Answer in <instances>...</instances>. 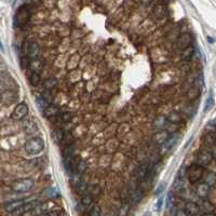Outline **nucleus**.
Here are the masks:
<instances>
[{
	"label": "nucleus",
	"instance_id": "1",
	"mask_svg": "<svg viewBox=\"0 0 216 216\" xmlns=\"http://www.w3.org/2000/svg\"><path fill=\"white\" fill-rule=\"evenodd\" d=\"M44 149V142L41 137H33L25 143V150L29 155H38Z\"/></svg>",
	"mask_w": 216,
	"mask_h": 216
},
{
	"label": "nucleus",
	"instance_id": "2",
	"mask_svg": "<svg viewBox=\"0 0 216 216\" xmlns=\"http://www.w3.org/2000/svg\"><path fill=\"white\" fill-rule=\"evenodd\" d=\"M30 15H31V11H30L29 5H23L17 9L16 13H15V16H14V22L19 26L25 25L29 21Z\"/></svg>",
	"mask_w": 216,
	"mask_h": 216
},
{
	"label": "nucleus",
	"instance_id": "3",
	"mask_svg": "<svg viewBox=\"0 0 216 216\" xmlns=\"http://www.w3.org/2000/svg\"><path fill=\"white\" fill-rule=\"evenodd\" d=\"M35 185V181L30 178H22L19 181H15L11 184V189L14 192H27L33 188Z\"/></svg>",
	"mask_w": 216,
	"mask_h": 216
},
{
	"label": "nucleus",
	"instance_id": "4",
	"mask_svg": "<svg viewBox=\"0 0 216 216\" xmlns=\"http://www.w3.org/2000/svg\"><path fill=\"white\" fill-rule=\"evenodd\" d=\"M204 175V167L200 164H192L187 170V176L190 183H197L203 178Z\"/></svg>",
	"mask_w": 216,
	"mask_h": 216
},
{
	"label": "nucleus",
	"instance_id": "5",
	"mask_svg": "<svg viewBox=\"0 0 216 216\" xmlns=\"http://www.w3.org/2000/svg\"><path fill=\"white\" fill-rule=\"evenodd\" d=\"M17 95L11 89H5L0 93V102L2 103L5 106H11L12 104L16 102Z\"/></svg>",
	"mask_w": 216,
	"mask_h": 216
},
{
	"label": "nucleus",
	"instance_id": "6",
	"mask_svg": "<svg viewBox=\"0 0 216 216\" xmlns=\"http://www.w3.org/2000/svg\"><path fill=\"white\" fill-rule=\"evenodd\" d=\"M25 52L29 60H35V58H39L41 49H40L39 44L36 41H30L28 42L27 46H26Z\"/></svg>",
	"mask_w": 216,
	"mask_h": 216
},
{
	"label": "nucleus",
	"instance_id": "7",
	"mask_svg": "<svg viewBox=\"0 0 216 216\" xmlns=\"http://www.w3.org/2000/svg\"><path fill=\"white\" fill-rule=\"evenodd\" d=\"M192 43V37L189 33H184L177 38L176 40V47L178 50H186L187 48H189Z\"/></svg>",
	"mask_w": 216,
	"mask_h": 216
},
{
	"label": "nucleus",
	"instance_id": "8",
	"mask_svg": "<svg viewBox=\"0 0 216 216\" xmlns=\"http://www.w3.org/2000/svg\"><path fill=\"white\" fill-rule=\"evenodd\" d=\"M212 160H213V153L207 149H202L198 153V164L202 165L203 167H207L212 162Z\"/></svg>",
	"mask_w": 216,
	"mask_h": 216
},
{
	"label": "nucleus",
	"instance_id": "9",
	"mask_svg": "<svg viewBox=\"0 0 216 216\" xmlns=\"http://www.w3.org/2000/svg\"><path fill=\"white\" fill-rule=\"evenodd\" d=\"M27 114H28V106L25 103H20L14 108L13 112H12V118L14 120H22V119H24L27 116Z\"/></svg>",
	"mask_w": 216,
	"mask_h": 216
},
{
	"label": "nucleus",
	"instance_id": "10",
	"mask_svg": "<svg viewBox=\"0 0 216 216\" xmlns=\"http://www.w3.org/2000/svg\"><path fill=\"white\" fill-rule=\"evenodd\" d=\"M22 126H23V130L25 131V133H27V134H34L38 130L37 123L31 118H24L22 121Z\"/></svg>",
	"mask_w": 216,
	"mask_h": 216
},
{
	"label": "nucleus",
	"instance_id": "11",
	"mask_svg": "<svg viewBox=\"0 0 216 216\" xmlns=\"http://www.w3.org/2000/svg\"><path fill=\"white\" fill-rule=\"evenodd\" d=\"M24 204H25V201H24L23 199L13 200V201H10V202H8L7 204L5 205V210L8 213L15 214Z\"/></svg>",
	"mask_w": 216,
	"mask_h": 216
},
{
	"label": "nucleus",
	"instance_id": "12",
	"mask_svg": "<svg viewBox=\"0 0 216 216\" xmlns=\"http://www.w3.org/2000/svg\"><path fill=\"white\" fill-rule=\"evenodd\" d=\"M167 14V5L163 2H158L157 5H153L152 8V15L157 20H162L165 17Z\"/></svg>",
	"mask_w": 216,
	"mask_h": 216
},
{
	"label": "nucleus",
	"instance_id": "13",
	"mask_svg": "<svg viewBox=\"0 0 216 216\" xmlns=\"http://www.w3.org/2000/svg\"><path fill=\"white\" fill-rule=\"evenodd\" d=\"M12 84H14L12 77L7 71H0V86L5 89H9Z\"/></svg>",
	"mask_w": 216,
	"mask_h": 216
},
{
	"label": "nucleus",
	"instance_id": "14",
	"mask_svg": "<svg viewBox=\"0 0 216 216\" xmlns=\"http://www.w3.org/2000/svg\"><path fill=\"white\" fill-rule=\"evenodd\" d=\"M43 115L44 117H47L49 119H54L56 116L60 115V108L54 106V105H48L43 109Z\"/></svg>",
	"mask_w": 216,
	"mask_h": 216
},
{
	"label": "nucleus",
	"instance_id": "15",
	"mask_svg": "<svg viewBox=\"0 0 216 216\" xmlns=\"http://www.w3.org/2000/svg\"><path fill=\"white\" fill-rule=\"evenodd\" d=\"M185 213L187 215H198L200 214V205L196 202H187L185 205Z\"/></svg>",
	"mask_w": 216,
	"mask_h": 216
},
{
	"label": "nucleus",
	"instance_id": "16",
	"mask_svg": "<svg viewBox=\"0 0 216 216\" xmlns=\"http://www.w3.org/2000/svg\"><path fill=\"white\" fill-rule=\"evenodd\" d=\"M167 137H169V133L167 132V130L165 129L164 130H160L158 131V133L153 135V142L157 145H162L167 140Z\"/></svg>",
	"mask_w": 216,
	"mask_h": 216
},
{
	"label": "nucleus",
	"instance_id": "17",
	"mask_svg": "<svg viewBox=\"0 0 216 216\" xmlns=\"http://www.w3.org/2000/svg\"><path fill=\"white\" fill-rule=\"evenodd\" d=\"M196 192L200 198H207L210 192V186L207 183L198 184L197 188H196Z\"/></svg>",
	"mask_w": 216,
	"mask_h": 216
},
{
	"label": "nucleus",
	"instance_id": "18",
	"mask_svg": "<svg viewBox=\"0 0 216 216\" xmlns=\"http://www.w3.org/2000/svg\"><path fill=\"white\" fill-rule=\"evenodd\" d=\"M167 123H169V120H167V117H158L153 121V128L156 129L157 131L164 130V129H167Z\"/></svg>",
	"mask_w": 216,
	"mask_h": 216
},
{
	"label": "nucleus",
	"instance_id": "19",
	"mask_svg": "<svg viewBox=\"0 0 216 216\" xmlns=\"http://www.w3.org/2000/svg\"><path fill=\"white\" fill-rule=\"evenodd\" d=\"M135 174L138 177V179L145 178L148 174V163H142V164L138 165L136 171H135Z\"/></svg>",
	"mask_w": 216,
	"mask_h": 216
},
{
	"label": "nucleus",
	"instance_id": "20",
	"mask_svg": "<svg viewBox=\"0 0 216 216\" xmlns=\"http://www.w3.org/2000/svg\"><path fill=\"white\" fill-rule=\"evenodd\" d=\"M178 137H179L178 134H173V135H171V136L167 137V140L165 141V143H164L165 150L172 149L173 147L175 146V144L177 143V141H178Z\"/></svg>",
	"mask_w": 216,
	"mask_h": 216
},
{
	"label": "nucleus",
	"instance_id": "21",
	"mask_svg": "<svg viewBox=\"0 0 216 216\" xmlns=\"http://www.w3.org/2000/svg\"><path fill=\"white\" fill-rule=\"evenodd\" d=\"M200 213L202 214H213L214 213V207L210 203V201H202V204L200 205Z\"/></svg>",
	"mask_w": 216,
	"mask_h": 216
},
{
	"label": "nucleus",
	"instance_id": "22",
	"mask_svg": "<svg viewBox=\"0 0 216 216\" xmlns=\"http://www.w3.org/2000/svg\"><path fill=\"white\" fill-rule=\"evenodd\" d=\"M167 118L170 123H181L183 121V116L177 112H171Z\"/></svg>",
	"mask_w": 216,
	"mask_h": 216
},
{
	"label": "nucleus",
	"instance_id": "23",
	"mask_svg": "<svg viewBox=\"0 0 216 216\" xmlns=\"http://www.w3.org/2000/svg\"><path fill=\"white\" fill-rule=\"evenodd\" d=\"M86 169H88V164L84 160H79L77 161L76 167H75V171L78 175H82L86 173Z\"/></svg>",
	"mask_w": 216,
	"mask_h": 216
},
{
	"label": "nucleus",
	"instance_id": "24",
	"mask_svg": "<svg viewBox=\"0 0 216 216\" xmlns=\"http://www.w3.org/2000/svg\"><path fill=\"white\" fill-rule=\"evenodd\" d=\"M51 136H52V140H53L54 143H56V144H60L62 141H63V137H64L63 130H62V129H55V130L52 132Z\"/></svg>",
	"mask_w": 216,
	"mask_h": 216
},
{
	"label": "nucleus",
	"instance_id": "25",
	"mask_svg": "<svg viewBox=\"0 0 216 216\" xmlns=\"http://www.w3.org/2000/svg\"><path fill=\"white\" fill-rule=\"evenodd\" d=\"M42 66H43V64H42V62L39 60V58L30 60V62H29V67H30V69H31V71H37V72H39L40 70L42 69Z\"/></svg>",
	"mask_w": 216,
	"mask_h": 216
},
{
	"label": "nucleus",
	"instance_id": "26",
	"mask_svg": "<svg viewBox=\"0 0 216 216\" xmlns=\"http://www.w3.org/2000/svg\"><path fill=\"white\" fill-rule=\"evenodd\" d=\"M56 86H57V79L54 77H50L47 80H44L43 82V88L46 90H53Z\"/></svg>",
	"mask_w": 216,
	"mask_h": 216
},
{
	"label": "nucleus",
	"instance_id": "27",
	"mask_svg": "<svg viewBox=\"0 0 216 216\" xmlns=\"http://www.w3.org/2000/svg\"><path fill=\"white\" fill-rule=\"evenodd\" d=\"M216 143V136L213 133H207L204 137H203V144L207 147H212Z\"/></svg>",
	"mask_w": 216,
	"mask_h": 216
},
{
	"label": "nucleus",
	"instance_id": "28",
	"mask_svg": "<svg viewBox=\"0 0 216 216\" xmlns=\"http://www.w3.org/2000/svg\"><path fill=\"white\" fill-rule=\"evenodd\" d=\"M203 178H204V183H207L210 187L216 184V174L214 172H207V174L203 175Z\"/></svg>",
	"mask_w": 216,
	"mask_h": 216
},
{
	"label": "nucleus",
	"instance_id": "29",
	"mask_svg": "<svg viewBox=\"0 0 216 216\" xmlns=\"http://www.w3.org/2000/svg\"><path fill=\"white\" fill-rule=\"evenodd\" d=\"M200 89H201L200 86H192V88H190L188 90V92H187V97L189 100H196L200 95Z\"/></svg>",
	"mask_w": 216,
	"mask_h": 216
},
{
	"label": "nucleus",
	"instance_id": "30",
	"mask_svg": "<svg viewBox=\"0 0 216 216\" xmlns=\"http://www.w3.org/2000/svg\"><path fill=\"white\" fill-rule=\"evenodd\" d=\"M92 203H93V196L91 195V193L90 195L89 193H84L81 198V204L84 207H89L92 205Z\"/></svg>",
	"mask_w": 216,
	"mask_h": 216
},
{
	"label": "nucleus",
	"instance_id": "31",
	"mask_svg": "<svg viewBox=\"0 0 216 216\" xmlns=\"http://www.w3.org/2000/svg\"><path fill=\"white\" fill-rule=\"evenodd\" d=\"M40 75L39 72L37 71H31L30 74V77H29V81H30V84L34 86H37L38 84L40 83Z\"/></svg>",
	"mask_w": 216,
	"mask_h": 216
},
{
	"label": "nucleus",
	"instance_id": "32",
	"mask_svg": "<svg viewBox=\"0 0 216 216\" xmlns=\"http://www.w3.org/2000/svg\"><path fill=\"white\" fill-rule=\"evenodd\" d=\"M75 187H76V189H77V191L78 192H81L82 195H84L86 193V184L84 183V181H78L76 184H75Z\"/></svg>",
	"mask_w": 216,
	"mask_h": 216
},
{
	"label": "nucleus",
	"instance_id": "33",
	"mask_svg": "<svg viewBox=\"0 0 216 216\" xmlns=\"http://www.w3.org/2000/svg\"><path fill=\"white\" fill-rule=\"evenodd\" d=\"M213 106H214V95H213V93H210L207 98V102H205L204 112H209Z\"/></svg>",
	"mask_w": 216,
	"mask_h": 216
},
{
	"label": "nucleus",
	"instance_id": "34",
	"mask_svg": "<svg viewBox=\"0 0 216 216\" xmlns=\"http://www.w3.org/2000/svg\"><path fill=\"white\" fill-rule=\"evenodd\" d=\"M64 157H72L75 156V147L71 144L66 145L65 148H64Z\"/></svg>",
	"mask_w": 216,
	"mask_h": 216
},
{
	"label": "nucleus",
	"instance_id": "35",
	"mask_svg": "<svg viewBox=\"0 0 216 216\" xmlns=\"http://www.w3.org/2000/svg\"><path fill=\"white\" fill-rule=\"evenodd\" d=\"M192 55H193V49L189 47V48H187L186 50H184L181 57H183L184 60H189L191 57H192Z\"/></svg>",
	"mask_w": 216,
	"mask_h": 216
},
{
	"label": "nucleus",
	"instance_id": "36",
	"mask_svg": "<svg viewBox=\"0 0 216 216\" xmlns=\"http://www.w3.org/2000/svg\"><path fill=\"white\" fill-rule=\"evenodd\" d=\"M42 97L46 100V102H47L48 104H51L52 101H53V98H54V95H53L52 90H46V92L42 94Z\"/></svg>",
	"mask_w": 216,
	"mask_h": 216
},
{
	"label": "nucleus",
	"instance_id": "37",
	"mask_svg": "<svg viewBox=\"0 0 216 216\" xmlns=\"http://www.w3.org/2000/svg\"><path fill=\"white\" fill-rule=\"evenodd\" d=\"M142 197H143V193L142 191H141V189H135V190H133L132 196H131V198H132V200L134 202H138V201L142 199Z\"/></svg>",
	"mask_w": 216,
	"mask_h": 216
},
{
	"label": "nucleus",
	"instance_id": "38",
	"mask_svg": "<svg viewBox=\"0 0 216 216\" xmlns=\"http://www.w3.org/2000/svg\"><path fill=\"white\" fill-rule=\"evenodd\" d=\"M72 142V136L70 133H67V134H64V137H63V141H62V143L60 144L64 145V146H66V145H69L71 144Z\"/></svg>",
	"mask_w": 216,
	"mask_h": 216
},
{
	"label": "nucleus",
	"instance_id": "39",
	"mask_svg": "<svg viewBox=\"0 0 216 216\" xmlns=\"http://www.w3.org/2000/svg\"><path fill=\"white\" fill-rule=\"evenodd\" d=\"M101 214H102V211H101V207H97V205L92 207V210H91V212H90V215H92V216H100Z\"/></svg>",
	"mask_w": 216,
	"mask_h": 216
},
{
	"label": "nucleus",
	"instance_id": "40",
	"mask_svg": "<svg viewBox=\"0 0 216 216\" xmlns=\"http://www.w3.org/2000/svg\"><path fill=\"white\" fill-rule=\"evenodd\" d=\"M174 188L176 189V190H178V189H181V187H183V181L181 179V177H177L176 179H175V183H174Z\"/></svg>",
	"mask_w": 216,
	"mask_h": 216
},
{
	"label": "nucleus",
	"instance_id": "41",
	"mask_svg": "<svg viewBox=\"0 0 216 216\" xmlns=\"http://www.w3.org/2000/svg\"><path fill=\"white\" fill-rule=\"evenodd\" d=\"M90 193L92 196H97V195H100L101 193V188L98 186H93L92 188H91V190H90Z\"/></svg>",
	"mask_w": 216,
	"mask_h": 216
},
{
	"label": "nucleus",
	"instance_id": "42",
	"mask_svg": "<svg viewBox=\"0 0 216 216\" xmlns=\"http://www.w3.org/2000/svg\"><path fill=\"white\" fill-rule=\"evenodd\" d=\"M138 1H140L141 5H144V7H148V5H152V2L155 0H138Z\"/></svg>",
	"mask_w": 216,
	"mask_h": 216
},
{
	"label": "nucleus",
	"instance_id": "43",
	"mask_svg": "<svg viewBox=\"0 0 216 216\" xmlns=\"http://www.w3.org/2000/svg\"><path fill=\"white\" fill-rule=\"evenodd\" d=\"M163 188H164V185H163V184H161L160 186L158 187V189H157V191H156L157 195H160V193L163 191Z\"/></svg>",
	"mask_w": 216,
	"mask_h": 216
},
{
	"label": "nucleus",
	"instance_id": "44",
	"mask_svg": "<svg viewBox=\"0 0 216 216\" xmlns=\"http://www.w3.org/2000/svg\"><path fill=\"white\" fill-rule=\"evenodd\" d=\"M162 203H163V199H162V198H160V199H159V201L157 202V210H158V211L161 209V207H162Z\"/></svg>",
	"mask_w": 216,
	"mask_h": 216
},
{
	"label": "nucleus",
	"instance_id": "45",
	"mask_svg": "<svg viewBox=\"0 0 216 216\" xmlns=\"http://www.w3.org/2000/svg\"><path fill=\"white\" fill-rule=\"evenodd\" d=\"M212 148V153H213V158H216V143L211 147Z\"/></svg>",
	"mask_w": 216,
	"mask_h": 216
},
{
	"label": "nucleus",
	"instance_id": "46",
	"mask_svg": "<svg viewBox=\"0 0 216 216\" xmlns=\"http://www.w3.org/2000/svg\"><path fill=\"white\" fill-rule=\"evenodd\" d=\"M33 1H34L35 3H39V2H41L42 0H33Z\"/></svg>",
	"mask_w": 216,
	"mask_h": 216
}]
</instances>
